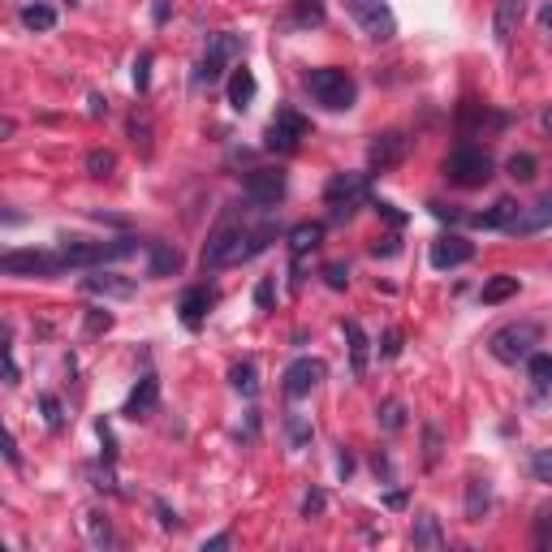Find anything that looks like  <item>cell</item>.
Returning <instances> with one entry per match:
<instances>
[{"mask_svg": "<svg viewBox=\"0 0 552 552\" xmlns=\"http://www.w3.org/2000/svg\"><path fill=\"white\" fill-rule=\"evenodd\" d=\"M272 242V229H246L242 225V212L229 207V216L216 225V233L207 237L203 246V268H233V263H246L255 260L263 246Z\"/></svg>", "mask_w": 552, "mask_h": 552, "instance_id": "obj_1", "label": "cell"}, {"mask_svg": "<svg viewBox=\"0 0 552 552\" xmlns=\"http://www.w3.org/2000/svg\"><path fill=\"white\" fill-rule=\"evenodd\" d=\"M540 337H544V328L531 324V320H518V324H505L492 332V341H487V350L496 362H526V358L535 354V346H540Z\"/></svg>", "mask_w": 552, "mask_h": 552, "instance_id": "obj_2", "label": "cell"}, {"mask_svg": "<svg viewBox=\"0 0 552 552\" xmlns=\"http://www.w3.org/2000/svg\"><path fill=\"white\" fill-rule=\"evenodd\" d=\"M307 91H311L315 104H324V108H332V113L354 108V99H358L354 78H350L346 69H332V66L311 69V74H307Z\"/></svg>", "mask_w": 552, "mask_h": 552, "instance_id": "obj_3", "label": "cell"}, {"mask_svg": "<svg viewBox=\"0 0 552 552\" xmlns=\"http://www.w3.org/2000/svg\"><path fill=\"white\" fill-rule=\"evenodd\" d=\"M367 173H337L332 182L324 186V203H328V216L332 221H350L358 207L367 203Z\"/></svg>", "mask_w": 552, "mask_h": 552, "instance_id": "obj_4", "label": "cell"}, {"mask_svg": "<svg viewBox=\"0 0 552 552\" xmlns=\"http://www.w3.org/2000/svg\"><path fill=\"white\" fill-rule=\"evenodd\" d=\"M492 168H496V164H492V156H487L484 147H457L454 156L445 160V177H449L454 186H466V190H470V186H484L487 177H492Z\"/></svg>", "mask_w": 552, "mask_h": 552, "instance_id": "obj_5", "label": "cell"}, {"mask_svg": "<svg viewBox=\"0 0 552 552\" xmlns=\"http://www.w3.org/2000/svg\"><path fill=\"white\" fill-rule=\"evenodd\" d=\"M346 13L354 18L362 35L367 39H376V43H385L397 35V18H393L389 0H346Z\"/></svg>", "mask_w": 552, "mask_h": 552, "instance_id": "obj_6", "label": "cell"}, {"mask_svg": "<svg viewBox=\"0 0 552 552\" xmlns=\"http://www.w3.org/2000/svg\"><path fill=\"white\" fill-rule=\"evenodd\" d=\"M233 57H242V39L237 35H212L207 39V52H203V61H198L195 69V82L198 87H212V82H221V74H225V66L233 61Z\"/></svg>", "mask_w": 552, "mask_h": 552, "instance_id": "obj_7", "label": "cell"}, {"mask_svg": "<svg viewBox=\"0 0 552 552\" xmlns=\"http://www.w3.org/2000/svg\"><path fill=\"white\" fill-rule=\"evenodd\" d=\"M0 272L4 276H57L66 272V260L61 251H9L0 260Z\"/></svg>", "mask_w": 552, "mask_h": 552, "instance_id": "obj_8", "label": "cell"}, {"mask_svg": "<svg viewBox=\"0 0 552 552\" xmlns=\"http://www.w3.org/2000/svg\"><path fill=\"white\" fill-rule=\"evenodd\" d=\"M302 138H307V121H302V113L281 108V113L272 117L268 134H263V147H268V152H276V156H293Z\"/></svg>", "mask_w": 552, "mask_h": 552, "instance_id": "obj_9", "label": "cell"}, {"mask_svg": "<svg viewBox=\"0 0 552 552\" xmlns=\"http://www.w3.org/2000/svg\"><path fill=\"white\" fill-rule=\"evenodd\" d=\"M406 152H410V138L401 130H385L371 138V147H367V164H371V173H389L397 164L406 160Z\"/></svg>", "mask_w": 552, "mask_h": 552, "instance_id": "obj_10", "label": "cell"}, {"mask_svg": "<svg viewBox=\"0 0 552 552\" xmlns=\"http://www.w3.org/2000/svg\"><path fill=\"white\" fill-rule=\"evenodd\" d=\"M246 195H251V203H260V207L281 203L285 198V173L281 168H255V173H246Z\"/></svg>", "mask_w": 552, "mask_h": 552, "instance_id": "obj_11", "label": "cell"}, {"mask_svg": "<svg viewBox=\"0 0 552 552\" xmlns=\"http://www.w3.org/2000/svg\"><path fill=\"white\" fill-rule=\"evenodd\" d=\"M324 371L328 367L320 358H293L290 367H285V397H307V393L324 380Z\"/></svg>", "mask_w": 552, "mask_h": 552, "instance_id": "obj_12", "label": "cell"}, {"mask_svg": "<svg viewBox=\"0 0 552 552\" xmlns=\"http://www.w3.org/2000/svg\"><path fill=\"white\" fill-rule=\"evenodd\" d=\"M470 260H475V246L466 237H457V233H445V237L431 242V268H440V272L462 268V263H470Z\"/></svg>", "mask_w": 552, "mask_h": 552, "instance_id": "obj_13", "label": "cell"}, {"mask_svg": "<svg viewBox=\"0 0 552 552\" xmlns=\"http://www.w3.org/2000/svg\"><path fill=\"white\" fill-rule=\"evenodd\" d=\"M156 406H160V380L147 371V376L134 385L130 397H126V410H121V415L138 423V419H152V415H156Z\"/></svg>", "mask_w": 552, "mask_h": 552, "instance_id": "obj_14", "label": "cell"}, {"mask_svg": "<svg viewBox=\"0 0 552 552\" xmlns=\"http://www.w3.org/2000/svg\"><path fill=\"white\" fill-rule=\"evenodd\" d=\"M522 13H526V0H496V13H492V39L496 43H509L518 31Z\"/></svg>", "mask_w": 552, "mask_h": 552, "instance_id": "obj_15", "label": "cell"}, {"mask_svg": "<svg viewBox=\"0 0 552 552\" xmlns=\"http://www.w3.org/2000/svg\"><path fill=\"white\" fill-rule=\"evenodd\" d=\"M130 276H117V272H96V276H82V293H96V298H134Z\"/></svg>", "mask_w": 552, "mask_h": 552, "instance_id": "obj_16", "label": "cell"}, {"mask_svg": "<svg viewBox=\"0 0 552 552\" xmlns=\"http://www.w3.org/2000/svg\"><path fill=\"white\" fill-rule=\"evenodd\" d=\"M410 544L423 552H440L445 548V531H440V518L436 514H415V526H410Z\"/></svg>", "mask_w": 552, "mask_h": 552, "instance_id": "obj_17", "label": "cell"}, {"mask_svg": "<svg viewBox=\"0 0 552 552\" xmlns=\"http://www.w3.org/2000/svg\"><path fill=\"white\" fill-rule=\"evenodd\" d=\"M212 302H216V293L203 290V285H198V290H186V293H182V307H177V311H182V324L198 328V324H203V315L212 311Z\"/></svg>", "mask_w": 552, "mask_h": 552, "instance_id": "obj_18", "label": "cell"}, {"mask_svg": "<svg viewBox=\"0 0 552 552\" xmlns=\"http://www.w3.org/2000/svg\"><path fill=\"white\" fill-rule=\"evenodd\" d=\"M540 229H552V195L531 203V207H522L518 221L509 225V233H540Z\"/></svg>", "mask_w": 552, "mask_h": 552, "instance_id": "obj_19", "label": "cell"}, {"mask_svg": "<svg viewBox=\"0 0 552 552\" xmlns=\"http://www.w3.org/2000/svg\"><path fill=\"white\" fill-rule=\"evenodd\" d=\"M518 212H522V203H514V198H496V207H492V212H479V216H470V225L505 229V233H509V225L518 221Z\"/></svg>", "mask_w": 552, "mask_h": 552, "instance_id": "obj_20", "label": "cell"}, {"mask_svg": "<svg viewBox=\"0 0 552 552\" xmlns=\"http://www.w3.org/2000/svg\"><path fill=\"white\" fill-rule=\"evenodd\" d=\"M147 251H152V263H147L152 276H173V272H182V251H177V246H168V242H147Z\"/></svg>", "mask_w": 552, "mask_h": 552, "instance_id": "obj_21", "label": "cell"}, {"mask_svg": "<svg viewBox=\"0 0 552 552\" xmlns=\"http://www.w3.org/2000/svg\"><path fill=\"white\" fill-rule=\"evenodd\" d=\"M487 509H492V487H487V479H470V484H466V522H484Z\"/></svg>", "mask_w": 552, "mask_h": 552, "instance_id": "obj_22", "label": "cell"}, {"mask_svg": "<svg viewBox=\"0 0 552 552\" xmlns=\"http://www.w3.org/2000/svg\"><path fill=\"white\" fill-rule=\"evenodd\" d=\"M251 99H255V74L246 66L233 69V78H229V104L242 113V108H251Z\"/></svg>", "mask_w": 552, "mask_h": 552, "instance_id": "obj_23", "label": "cell"}, {"mask_svg": "<svg viewBox=\"0 0 552 552\" xmlns=\"http://www.w3.org/2000/svg\"><path fill=\"white\" fill-rule=\"evenodd\" d=\"M290 27H298V31L324 27V0H293V9H290Z\"/></svg>", "mask_w": 552, "mask_h": 552, "instance_id": "obj_24", "label": "cell"}, {"mask_svg": "<svg viewBox=\"0 0 552 552\" xmlns=\"http://www.w3.org/2000/svg\"><path fill=\"white\" fill-rule=\"evenodd\" d=\"M22 27H27V31H52V27H57V9L43 4V0L22 4Z\"/></svg>", "mask_w": 552, "mask_h": 552, "instance_id": "obj_25", "label": "cell"}, {"mask_svg": "<svg viewBox=\"0 0 552 552\" xmlns=\"http://www.w3.org/2000/svg\"><path fill=\"white\" fill-rule=\"evenodd\" d=\"M82 526H87V540H91L96 548H113V544H117V540H113V522L104 518L99 509H87V514H82Z\"/></svg>", "mask_w": 552, "mask_h": 552, "instance_id": "obj_26", "label": "cell"}, {"mask_svg": "<svg viewBox=\"0 0 552 552\" xmlns=\"http://www.w3.org/2000/svg\"><path fill=\"white\" fill-rule=\"evenodd\" d=\"M346 337H350V358H354V376H367V354H371V341H367V332L358 320L346 324Z\"/></svg>", "mask_w": 552, "mask_h": 552, "instance_id": "obj_27", "label": "cell"}, {"mask_svg": "<svg viewBox=\"0 0 552 552\" xmlns=\"http://www.w3.org/2000/svg\"><path fill=\"white\" fill-rule=\"evenodd\" d=\"M320 237H324V225H311V221H302V225L290 229V251H293V255H307L311 246H320Z\"/></svg>", "mask_w": 552, "mask_h": 552, "instance_id": "obj_28", "label": "cell"}, {"mask_svg": "<svg viewBox=\"0 0 552 552\" xmlns=\"http://www.w3.org/2000/svg\"><path fill=\"white\" fill-rule=\"evenodd\" d=\"M514 293H518V276H492L479 298H484V307H496V302H505V298H514Z\"/></svg>", "mask_w": 552, "mask_h": 552, "instance_id": "obj_29", "label": "cell"}, {"mask_svg": "<svg viewBox=\"0 0 552 552\" xmlns=\"http://www.w3.org/2000/svg\"><path fill=\"white\" fill-rule=\"evenodd\" d=\"M229 380H233V389L246 393V397L260 393V371H255V362H237V367L229 371Z\"/></svg>", "mask_w": 552, "mask_h": 552, "instance_id": "obj_30", "label": "cell"}, {"mask_svg": "<svg viewBox=\"0 0 552 552\" xmlns=\"http://www.w3.org/2000/svg\"><path fill=\"white\" fill-rule=\"evenodd\" d=\"M285 436H290V449H307L311 436H315V427L302 419V415H285Z\"/></svg>", "mask_w": 552, "mask_h": 552, "instance_id": "obj_31", "label": "cell"}, {"mask_svg": "<svg viewBox=\"0 0 552 552\" xmlns=\"http://www.w3.org/2000/svg\"><path fill=\"white\" fill-rule=\"evenodd\" d=\"M376 419H380V427H385V431H401V427H406V406H401L397 397H389V401H380Z\"/></svg>", "mask_w": 552, "mask_h": 552, "instance_id": "obj_32", "label": "cell"}, {"mask_svg": "<svg viewBox=\"0 0 552 552\" xmlns=\"http://www.w3.org/2000/svg\"><path fill=\"white\" fill-rule=\"evenodd\" d=\"M113 168H117V156H113V152H104V147L87 152V173H91V177H113Z\"/></svg>", "mask_w": 552, "mask_h": 552, "instance_id": "obj_33", "label": "cell"}, {"mask_svg": "<svg viewBox=\"0 0 552 552\" xmlns=\"http://www.w3.org/2000/svg\"><path fill=\"white\" fill-rule=\"evenodd\" d=\"M531 380H535V389H552V354H531Z\"/></svg>", "mask_w": 552, "mask_h": 552, "instance_id": "obj_34", "label": "cell"}, {"mask_svg": "<svg viewBox=\"0 0 552 552\" xmlns=\"http://www.w3.org/2000/svg\"><path fill=\"white\" fill-rule=\"evenodd\" d=\"M440 462V427H423V466L431 470Z\"/></svg>", "mask_w": 552, "mask_h": 552, "instance_id": "obj_35", "label": "cell"}, {"mask_svg": "<svg viewBox=\"0 0 552 552\" xmlns=\"http://www.w3.org/2000/svg\"><path fill=\"white\" fill-rule=\"evenodd\" d=\"M39 410H43V419H48V427H52V431H61V427H66V415H61V401H57L52 393H43V397H39Z\"/></svg>", "mask_w": 552, "mask_h": 552, "instance_id": "obj_36", "label": "cell"}, {"mask_svg": "<svg viewBox=\"0 0 552 552\" xmlns=\"http://www.w3.org/2000/svg\"><path fill=\"white\" fill-rule=\"evenodd\" d=\"M531 475H535L540 484H552V449H535V454H531Z\"/></svg>", "mask_w": 552, "mask_h": 552, "instance_id": "obj_37", "label": "cell"}, {"mask_svg": "<svg viewBox=\"0 0 552 552\" xmlns=\"http://www.w3.org/2000/svg\"><path fill=\"white\" fill-rule=\"evenodd\" d=\"M509 177H514V182H531V177H535V156H526V152L514 156V160H509Z\"/></svg>", "mask_w": 552, "mask_h": 552, "instance_id": "obj_38", "label": "cell"}, {"mask_svg": "<svg viewBox=\"0 0 552 552\" xmlns=\"http://www.w3.org/2000/svg\"><path fill=\"white\" fill-rule=\"evenodd\" d=\"M324 505H328V496L320 492V487H311V492L302 496V518H320V514H324Z\"/></svg>", "mask_w": 552, "mask_h": 552, "instance_id": "obj_39", "label": "cell"}, {"mask_svg": "<svg viewBox=\"0 0 552 552\" xmlns=\"http://www.w3.org/2000/svg\"><path fill=\"white\" fill-rule=\"evenodd\" d=\"M147 82H152V52H138V61H134V87L147 91Z\"/></svg>", "mask_w": 552, "mask_h": 552, "instance_id": "obj_40", "label": "cell"}, {"mask_svg": "<svg viewBox=\"0 0 552 552\" xmlns=\"http://www.w3.org/2000/svg\"><path fill=\"white\" fill-rule=\"evenodd\" d=\"M147 134H152V126H147V117H138V113H134V117H130V138H134V147H143V152H152V143H147Z\"/></svg>", "mask_w": 552, "mask_h": 552, "instance_id": "obj_41", "label": "cell"}, {"mask_svg": "<svg viewBox=\"0 0 552 552\" xmlns=\"http://www.w3.org/2000/svg\"><path fill=\"white\" fill-rule=\"evenodd\" d=\"M272 302H276V281H272V276H263L260 285H255V307H260V311H268Z\"/></svg>", "mask_w": 552, "mask_h": 552, "instance_id": "obj_42", "label": "cell"}, {"mask_svg": "<svg viewBox=\"0 0 552 552\" xmlns=\"http://www.w3.org/2000/svg\"><path fill=\"white\" fill-rule=\"evenodd\" d=\"M324 281L332 285V290H346V285H350V268H346V263H328Z\"/></svg>", "mask_w": 552, "mask_h": 552, "instance_id": "obj_43", "label": "cell"}, {"mask_svg": "<svg viewBox=\"0 0 552 552\" xmlns=\"http://www.w3.org/2000/svg\"><path fill=\"white\" fill-rule=\"evenodd\" d=\"M535 544H540L544 552L552 548V514H548V509H544V514H540V522H535Z\"/></svg>", "mask_w": 552, "mask_h": 552, "instance_id": "obj_44", "label": "cell"}, {"mask_svg": "<svg viewBox=\"0 0 552 552\" xmlns=\"http://www.w3.org/2000/svg\"><path fill=\"white\" fill-rule=\"evenodd\" d=\"M108 328H113V315H108V311H91V315H87V332H91V337H96V332H108Z\"/></svg>", "mask_w": 552, "mask_h": 552, "instance_id": "obj_45", "label": "cell"}, {"mask_svg": "<svg viewBox=\"0 0 552 552\" xmlns=\"http://www.w3.org/2000/svg\"><path fill=\"white\" fill-rule=\"evenodd\" d=\"M87 475L96 479L99 492H113V470H108V466H104V470H99V466H87Z\"/></svg>", "mask_w": 552, "mask_h": 552, "instance_id": "obj_46", "label": "cell"}, {"mask_svg": "<svg viewBox=\"0 0 552 552\" xmlns=\"http://www.w3.org/2000/svg\"><path fill=\"white\" fill-rule=\"evenodd\" d=\"M4 385L18 389V362H13V350H9V346H4Z\"/></svg>", "mask_w": 552, "mask_h": 552, "instance_id": "obj_47", "label": "cell"}, {"mask_svg": "<svg viewBox=\"0 0 552 552\" xmlns=\"http://www.w3.org/2000/svg\"><path fill=\"white\" fill-rule=\"evenodd\" d=\"M229 544H233V535H229V531H221V535L203 540V552H221V548H229Z\"/></svg>", "mask_w": 552, "mask_h": 552, "instance_id": "obj_48", "label": "cell"}, {"mask_svg": "<svg viewBox=\"0 0 552 552\" xmlns=\"http://www.w3.org/2000/svg\"><path fill=\"white\" fill-rule=\"evenodd\" d=\"M156 514H160V526H164V531H173V526H177V514H173V509H168L164 501H156Z\"/></svg>", "mask_w": 552, "mask_h": 552, "instance_id": "obj_49", "label": "cell"}, {"mask_svg": "<svg viewBox=\"0 0 552 552\" xmlns=\"http://www.w3.org/2000/svg\"><path fill=\"white\" fill-rule=\"evenodd\" d=\"M104 113H108V99H104V96L87 99V117H104Z\"/></svg>", "mask_w": 552, "mask_h": 552, "instance_id": "obj_50", "label": "cell"}, {"mask_svg": "<svg viewBox=\"0 0 552 552\" xmlns=\"http://www.w3.org/2000/svg\"><path fill=\"white\" fill-rule=\"evenodd\" d=\"M401 354V337L397 332H385V358H397Z\"/></svg>", "mask_w": 552, "mask_h": 552, "instance_id": "obj_51", "label": "cell"}, {"mask_svg": "<svg viewBox=\"0 0 552 552\" xmlns=\"http://www.w3.org/2000/svg\"><path fill=\"white\" fill-rule=\"evenodd\" d=\"M540 27H544V31L552 35V0H548V4H544V9H540Z\"/></svg>", "mask_w": 552, "mask_h": 552, "instance_id": "obj_52", "label": "cell"}, {"mask_svg": "<svg viewBox=\"0 0 552 552\" xmlns=\"http://www.w3.org/2000/svg\"><path fill=\"white\" fill-rule=\"evenodd\" d=\"M385 505H389V509H401V505H406V496H401V492H389V496H385Z\"/></svg>", "mask_w": 552, "mask_h": 552, "instance_id": "obj_53", "label": "cell"}, {"mask_svg": "<svg viewBox=\"0 0 552 552\" xmlns=\"http://www.w3.org/2000/svg\"><path fill=\"white\" fill-rule=\"evenodd\" d=\"M540 126H544V134H548V138H552V104H548V108H544V117H540Z\"/></svg>", "mask_w": 552, "mask_h": 552, "instance_id": "obj_54", "label": "cell"}]
</instances>
